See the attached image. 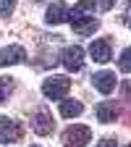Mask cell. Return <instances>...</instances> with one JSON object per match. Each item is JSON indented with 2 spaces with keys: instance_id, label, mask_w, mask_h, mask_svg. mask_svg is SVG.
Here are the masks:
<instances>
[{
  "instance_id": "obj_1",
  "label": "cell",
  "mask_w": 131,
  "mask_h": 147,
  "mask_svg": "<svg viewBox=\"0 0 131 147\" xmlns=\"http://www.w3.org/2000/svg\"><path fill=\"white\" fill-rule=\"evenodd\" d=\"M68 89H71V79L68 76H47L45 84H42L45 97H50V100H60Z\"/></svg>"
},
{
  "instance_id": "obj_2",
  "label": "cell",
  "mask_w": 131,
  "mask_h": 147,
  "mask_svg": "<svg viewBox=\"0 0 131 147\" xmlns=\"http://www.w3.org/2000/svg\"><path fill=\"white\" fill-rule=\"evenodd\" d=\"M89 139H92V131L87 126H68L63 131V144L66 147H87Z\"/></svg>"
},
{
  "instance_id": "obj_3",
  "label": "cell",
  "mask_w": 131,
  "mask_h": 147,
  "mask_svg": "<svg viewBox=\"0 0 131 147\" xmlns=\"http://www.w3.org/2000/svg\"><path fill=\"white\" fill-rule=\"evenodd\" d=\"M18 139H21V129H18V123L0 116V142L8 144V142H18Z\"/></svg>"
},
{
  "instance_id": "obj_4",
  "label": "cell",
  "mask_w": 131,
  "mask_h": 147,
  "mask_svg": "<svg viewBox=\"0 0 131 147\" xmlns=\"http://www.w3.org/2000/svg\"><path fill=\"white\" fill-rule=\"evenodd\" d=\"M24 61H26V53L18 45H11V47L0 50V66H13V63H24Z\"/></svg>"
},
{
  "instance_id": "obj_5",
  "label": "cell",
  "mask_w": 131,
  "mask_h": 147,
  "mask_svg": "<svg viewBox=\"0 0 131 147\" xmlns=\"http://www.w3.org/2000/svg\"><path fill=\"white\" fill-rule=\"evenodd\" d=\"M63 63L68 71H79L84 66V50L81 47H66L63 50Z\"/></svg>"
},
{
  "instance_id": "obj_6",
  "label": "cell",
  "mask_w": 131,
  "mask_h": 147,
  "mask_svg": "<svg viewBox=\"0 0 131 147\" xmlns=\"http://www.w3.org/2000/svg\"><path fill=\"white\" fill-rule=\"evenodd\" d=\"M89 55H92V61H97V63H107L110 61V42L107 40H95L89 45Z\"/></svg>"
},
{
  "instance_id": "obj_7",
  "label": "cell",
  "mask_w": 131,
  "mask_h": 147,
  "mask_svg": "<svg viewBox=\"0 0 131 147\" xmlns=\"http://www.w3.org/2000/svg\"><path fill=\"white\" fill-rule=\"evenodd\" d=\"M71 24H73V32L81 34V37H89V34H95V32H97V18H92V16L71 18Z\"/></svg>"
},
{
  "instance_id": "obj_8",
  "label": "cell",
  "mask_w": 131,
  "mask_h": 147,
  "mask_svg": "<svg viewBox=\"0 0 131 147\" xmlns=\"http://www.w3.org/2000/svg\"><path fill=\"white\" fill-rule=\"evenodd\" d=\"M47 24H63V21H68V5L63 3V0H55V3L47 8Z\"/></svg>"
},
{
  "instance_id": "obj_9",
  "label": "cell",
  "mask_w": 131,
  "mask_h": 147,
  "mask_svg": "<svg viewBox=\"0 0 131 147\" xmlns=\"http://www.w3.org/2000/svg\"><path fill=\"white\" fill-rule=\"evenodd\" d=\"M32 129L37 134H52V116L47 113V110H40V113H37L34 118H32Z\"/></svg>"
},
{
  "instance_id": "obj_10",
  "label": "cell",
  "mask_w": 131,
  "mask_h": 147,
  "mask_svg": "<svg viewBox=\"0 0 131 147\" xmlns=\"http://www.w3.org/2000/svg\"><path fill=\"white\" fill-rule=\"evenodd\" d=\"M95 87L102 92V95H110V92L116 89V74H110V71L95 74Z\"/></svg>"
},
{
  "instance_id": "obj_11",
  "label": "cell",
  "mask_w": 131,
  "mask_h": 147,
  "mask_svg": "<svg viewBox=\"0 0 131 147\" xmlns=\"http://www.w3.org/2000/svg\"><path fill=\"white\" fill-rule=\"evenodd\" d=\"M116 116H118V108H116V102H102V105H97V118H100L102 123L116 121Z\"/></svg>"
},
{
  "instance_id": "obj_12",
  "label": "cell",
  "mask_w": 131,
  "mask_h": 147,
  "mask_svg": "<svg viewBox=\"0 0 131 147\" xmlns=\"http://www.w3.org/2000/svg\"><path fill=\"white\" fill-rule=\"evenodd\" d=\"M81 110H84V105L79 100H63L60 102V116L63 118H73V116H79Z\"/></svg>"
},
{
  "instance_id": "obj_13",
  "label": "cell",
  "mask_w": 131,
  "mask_h": 147,
  "mask_svg": "<svg viewBox=\"0 0 131 147\" xmlns=\"http://www.w3.org/2000/svg\"><path fill=\"white\" fill-rule=\"evenodd\" d=\"M92 11H95V3H92V0H79V3L68 11V18H79V16H87Z\"/></svg>"
},
{
  "instance_id": "obj_14",
  "label": "cell",
  "mask_w": 131,
  "mask_h": 147,
  "mask_svg": "<svg viewBox=\"0 0 131 147\" xmlns=\"http://www.w3.org/2000/svg\"><path fill=\"white\" fill-rule=\"evenodd\" d=\"M11 89H13V79L11 76H0V102L11 95Z\"/></svg>"
},
{
  "instance_id": "obj_15",
  "label": "cell",
  "mask_w": 131,
  "mask_h": 147,
  "mask_svg": "<svg viewBox=\"0 0 131 147\" xmlns=\"http://www.w3.org/2000/svg\"><path fill=\"white\" fill-rule=\"evenodd\" d=\"M118 66H121V71H131V47H126V50H123Z\"/></svg>"
},
{
  "instance_id": "obj_16",
  "label": "cell",
  "mask_w": 131,
  "mask_h": 147,
  "mask_svg": "<svg viewBox=\"0 0 131 147\" xmlns=\"http://www.w3.org/2000/svg\"><path fill=\"white\" fill-rule=\"evenodd\" d=\"M11 11H13V0H0V13L8 16Z\"/></svg>"
},
{
  "instance_id": "obj_17",
  "label": "cell",
  "mask_w": 131,
  "mask_h": 147,
  "mask_svg": "<svg viewBox=\"0 0 131 147\" xmlns=\"http://www.w3.org/2000/svg\"><path fill=\"white\" fill-rule=\"evenodd\" d=\"M97 147H118V144H116V139H113V137H105Z\"/></svg>"
},
{
  "instance_id": "obj_18",
  "label": "cell",
  "mask_w": 131,
  "mask_h": 147,
  "mask_svg": "<svg viewBox=\"0 0 131 147\" xmlns=\"http://www.w3.org/2000/svg\"><path fill=\"white\" fill-rule=\"evenodd\" d=\"M123 95H126V97H128V100H131V79H128V82H126V84H123Z\"/></svg>"
},
{
  "instance_id": "obj_19",
  "label": "cell",
  "mask_w": 131,
  "mask_h": 147,
  "mask_svg": "<svg viewBox=\"0 0 131 147\" xmlns=\"http://www.w3.org/2000/svg\"><path fill=\"white\" fill-rule=\"evenodd\" d=\"M113 3H116V0H100V8H102V11H107Z\"/></svg>"
},
{
  "instance_id": "obj_20",
  "label": "cell",
  "mask_w": 131,
  "mask_h": 147,
  "mask_svg": "<svg viewBox=\"0 0 131 147\" xmlns=\"http://www.w3.org/2000/svg\"><path fill=\"white\" fill-rule=\"evenodd\" d=\"M126 24H128V29H131V11H128V16H126Z\"/></svg>"
},
{
  "instance_id": "obj_21",
  "label": "cell",
  "mask_w": 131,
  "mask_h": 147,
  "mask_svg": "<svg viewBox=\"0 0 131 147\" xmlns=\"http://www.w3.org/2000/svg\"><path fill=\"white\" fill-rule=\"evenodd\" d=\"M128 147H131V144H128Z\"/></svg>"
}]
</instances>
